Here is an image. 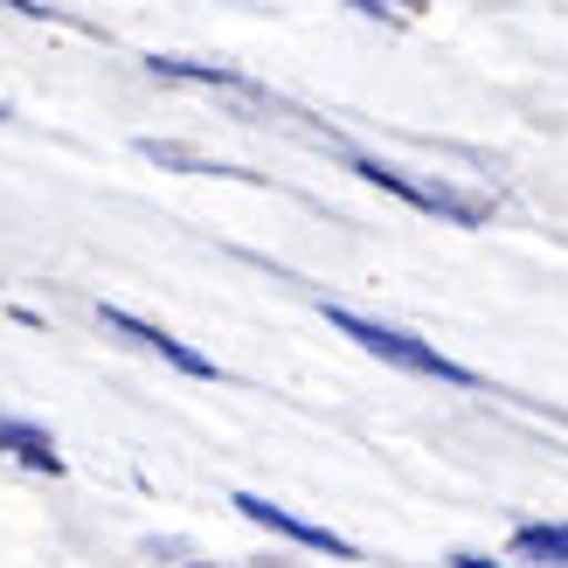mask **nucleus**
I'll return each instance as SVG.
<instances>
[{
	"instance_id": "nucleus-1",
	"label": "nucleus",
	"mask_w": 568,
	"mask_h": 568,
	"mask_svg": "<svg viewBox=\"0 0 568 568\" xmlns=\"http://www.w3.org/2000/svg\"><path fill=\"white\" fill-rule=\"evenodd\" d=\"M326 320L347 333V339H361L375 361H395L403 375H430V382H450V388H471L478 375L471 367H458L450 354H437L430 339H416V333H403V326H382V320H361V312H339V305H326Z\"/></svg>"
},
{
	"instance_id": "nucleus-2",
	"label": "nucleus",
	"mask_w": 568,
	"mask_h": 568,
	"mask_svg": "<svg viewBox=\"0 0 568 568\" xmlns=\"http://www.w3.org/2000/svg\"><path fill=\"white\" fill-rule=\"evenodd\" d=\"M354 174L375 181V187H388V194H403V202L423 209V215L465 222V230L493 215V202H478V194H458V187H444V181H416V174H403V166H388V160H354Z\"/></svg>"
},
{
	"instance_id": "nucleus-3",
	"label": "nucleus",
	"mask_w": 568,
	"mask_h": 568,
	"mask_svg": "<svg viewBox=\"0 0 568 568\" xmlns=\"http://www.w3.org/2000/svg\"><path fill=\"white\" fill-rule=\"evenodd\" d=\"M243 520H257V527H271V534H284V541H298V548H312V555H333V561H354V541H339V534H326V527H312V520H298L292 506H271V499H257V493H236L230 499Z\"/></svg>"
},
{
	"instance_id": "nucleus-4",
	"label": "nucleus",
	"mask_w": 568,
	"mask_h": 568,
	"mask_svg": "<svg viewBox=\"0 0 568 568\" xmlns=\"http://www.w3.org/2000/svg\"><path fill=\"white\" fill-rule=\"evenodd\" d=\"M104 326H111V333H125L132 347H146V354H160V361H174L181 375H194V382H209V375H215V361H202L194 347H181L174 333H160V326H146V320H132V312H119V305H104Z\"/></svg>"
},
{
	"instance_id": "nucleus-5",
	"label": "nucleus",
	"mask_w": 568,
	"mask_h": 568,
	"mask_svg": "<svg viewBox=\"0 0 568 568\" xmlns=\"http://www.w3.org/2000/svg\"><path fill=\"white\" fill-rule=\"evenodd\" d=\"M0 450H8V458H21L28 471H63V450L49 444V430H36V423H21V416H0Z\"/></svg>"
},
{
	"instance_id": "nucleus-6",
	"label": "nucleus",
	"mask_w": 568,
	"mask_h": 568,
	"mask_svg": "<svg viewBox=\"0 0 568 568\" xmlns=\"http://www.w3.org/2000/svg\"><path fill=\"white\" fill-rule=\"evenodd\" d=\"M153 63V77H187V83H230V91H257L243 70H230V63H187V55H146Z\"/></svg>"
},
{
	"instance_id": "nucleus-7",
	"label": "nucleus",
	"mask_w": 568,
	"mask_h": 568,
	"mask_svg": "<svg viewBox=\"0 0 568 568\" xmlns=\"http://www.w3.org/2000/svg\"><path fill=\"white\" fill-rule=\"evenodd\" d=\"M514 555L568 568V527H520V534H514Z\"/></svg>"
},
{
	"instance_id": "nucleus-8",
	"label": "nucleus",
	"mask_w": 568,
	"mask_h": 568,
	"mask_svg": "<svg viewBox=\"0 0 568 568\" xmlns=\"http://www.w3.org/2000/svg\"><path fill=\"white\" fill-rule=\"evenodd\" d=\"M354 8H361V14H395V21H409L423 0H354Z\"/></svg>"
},
{
	"instance_id": "nucleus-9",
	"label": "nucleus",
	"mask_w": 568,
	"mask_h": 568,
	"mask_svg": "<svg viewBox=\"0 0 568 568\" xmlns=\"http://www.w3.org/2000/svg\"><path fill=\"white\" fill-rule=\"evenodd\" d=\"M450 568H499V561H486V555H450Z\"/></svg>"
},
{
	"instance_id": "nucleus-10",
	"label": "nucleus",
	"mask_w": 568,
	"mask_h": 568,
	"mask_svg": "<svg viewBox=\"0 0 568 568\" xmlns=\"http://www.w3.org/2000/svg\"><path fill=\"white\" fill-rule=\"evenodd\" d=\"M0 8H14V14H42V8H36V0H0Z\"/></svg>"
},
{
	"instance_id": "nucleus-11",
	"label": "nucleus",
	"mask_w": 568,
	"mask_h": 568,
	"mask_svg": "<svg viewBox=\"0 0 568 568\" xmlns=\"http://www.w3.org/2000/svg\"><path fill=\"white\" fill-rule=\"evenodd\" d=\"M257 568H277V561H257Z\"/></svg>"
}]
</instances>
